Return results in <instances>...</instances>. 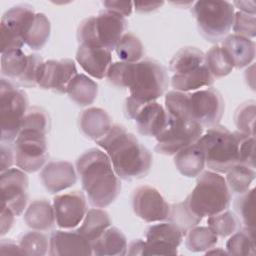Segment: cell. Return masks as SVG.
<instances>
[{
	"label": "cell",
	"instance_id": "cell-1",
	"mask_svg": "<svg viewBox=\"0 0 256 256\" xmlns=\"http://www.w3.org/2000/svg\"><path fill=\"white\" fill-rule=\"evenodd\" d=\"M106 78L115 87L128 88L130 97L141 103L155 101L169 86L166 68L153 59L114 62L110 65Z\"/></svg>",
	"mask_w": 256,
	"mask_h": 256
},
{
	"label": "cell",
	"instance_id": "cell-2",
	"mask_svg": "<svg viewBox=\"0 0 256 256\" xmlns=\"http://www.w3.org/2000/svg\"><path fill=\"white\" fill-rule=\"evenodd\" d=\"M106 151L113 169L123 180L145 177L152 166L150 151L125 127L115 124L100 139L95 141Z\"/></svg>",
	"mask_w": 256,
	"mask_h": 256
},
{
	"label": "cell",
	"instance_id": "cell-3",
	"mask_svg": "<svg viewBox=\"0 0 256 256\" xmlns=\"http://www.w3.org/2000/svg\"><path fill=\"white\" fill-rule=\"evenodd\" d=\"M76 170L92 206L104 208L116 200L121 182L106 153L98 148L85 151L76 161Z\"/></svg>",
	"mask_w": 256,
	"mask_h": 256
},
{
	"label": "cell",
	"instance_id": "cell-4",
	"mask_svg": "<svg viewBox=\"0 0 256 256\" xmlns=\"http://www.w3.org/2000/svg\"><path fill=\"white\" fill-rule=\"evenodd\" d=\"M185 202L197 216L209 217L229 208L231 192L220 173L211 170L202 171L197 176L196 185Z\"/></svg>",
	"mask_w": 256,
	"mask_h": 256
},
{
	"label": "cell",
	"instance_id": "cell-5",
	"mask_svg": "<svg viewBox=\"0 0 256 256\" xmlns=\"http://www.w3.org/2000/svg\"><path fill=\"white\" fill-rule=\"evenodd\" d=\"M205 156V165L214 172L226 173L239 163V143L236 131L222 125L208 128L196 141Z\"/></svg>",
	"mask_w": 256,
	"mask_h": 256
},
{
	"label": "cell",
	"instance_id": "cell-6",
	"mask_svg": "<svg viewBox=\"0 0 256 256\" xmlns=\"http://www.w3.org/2000/svg\"><path fill=\"white\" fill-rule=\"evenodd\" d=\"M192 13L201 36L211 43H218L231 31L235 10L228 1H197Z\"/></svg>",
	"mask_w": 256,
	"mask_h": 256
},
{
	"label": "cell",
	"instance_id": "cell-7",
	"mask_svg": "<svg viewBox=\"0 0 256 256\" xmlns=\"http://www.w3.org/2000/svg\"><path fill=\"white\" fill-rule=\"evenodd\" d=\"M126 27L125 17L104 10L97 16H90L80 23L77 40L79 44H96L112 51L123 36Z\"/></svg>",
	"mask_w": 256,
	"mask_h": 256
},
{
	"label": "cell",
	"instance_id": "cell-8",
	"mask_svg": "<svg viewBox=\"0 0 256 256\" xmlns=\"http://www.w3.org/2000/svg\"><path fill=\"white\" fill-rule=\"evenodd\" d=\"M27 94L4 77L0 80L1 142H14L28 111Z\"/></svg>",
	"mask_w": 256,
	"mask_h": 256
},
{
	"label": "cell",
	"instance_id": "cell-9",
	"mask_svg": "<svg viewBox=\"0 0 256 256\" xmlns=\"http://www.w3.org/2000/svg\"><path fill=\"white\" fill-rule=\"evenodd\" d=\"M47 133L32 128H21L13 142L16 166L27 173L43 167L47 158Z\"/></svg>",
	"mask_w": 256,
	"mask_h": 256
},
{
	"label": "cell",
	"instance_id": "cell-10",
	"mask_svg": "<svg viewBox=\"0 0 256 256\" xmlns=\"http://www.w3.org/2000/svg\"><path fill=\"white\" fill-rule=\"evenodd\" d=\"M202 134L203 127L197 122L167 115L164 128L155 137V151L163 155H174L182 148L195 143Z\"/></svg>",
	"mask_w": 256,
	"mask_h": 256
},
{
	"label": "cell",
	"instance_id": "cell-11",
	"mask_svg": "<svg viewBox=\"0 0 256 256\" xmlns=\"http://www.w3.org/2000/svg\"><path fill=\"white\" fill-rule=\"evenodd\" d=\"M35 15L33 7L27 4L13 6L3 14L0 22L1 54L22 48Z\"/></svg>",
	"mask_w": 256,
	"mask_h": 256
},
{
	"label": "cell",
	"instance_id": "cell-12",
	"mask_svg": "<svg viewBox=\"0 0 256 256\" xmlns=\"http://www.w3.org/2000/svg\"><path fill=\"white\" fill-rule=\"evenodd\" d=\"M225 110V102L221 93L213 87L187 92V112L191 120L203 128L218 125Z\"/></svg>",
	"mask_w": 256,
	"mask_h": 256
},
{
	"label": "cell",
	"instance_id": "cell-13",
	"mask_svg": "<svg viewBox=\"0 0 256 256\" xmlns=\"http://www.w3.org/2000/svg\"><path fill=\"white\" fill-rule=\"evenodd\" d=\"M125 116L135 120L138 132L147 137H156L167 122L166 110L158 102L141 103L130 96L125 101Z\"/></svg>",
	"mask_w": 256,
	"mask_h": 256
},
{
	"label": "cell",
	"instance_id": "cell-14",
	"mask_svg": "<svg viewBox=\"0 0 256 256\" xmlns=\"http://www.w3.org/2000/svg\"><path fill=\"white\" fill-rule=\"evenodd\" d=\"M184 234L173 223L165 222L147 228L142 255H176Z\"/></svg>",
	"mask_w": 256,
	"mask_h": 256
},
{
	"label": "cell",
	"instance_id": "cell-15",
	"mask_svg": "<svg viewBox=\"0 0 256 256\" xmlns=\"http://www.w3.org/2000/svg\"><path fill=\"white\" fill-rule=\"evenodd\" d=\"M133 211L142 220L152 223L167 220L170 205L155 188L143 185L136 188L132 195Z\"/></svg>",
	"mask_w": 256,
	"mask_h": 256
},
{
	"label": "cell",
	"instance_id": "cell-16",
	"mask_svg": "<svg viewBox=\"0 0 256 256\" xmlns=\"http://www.w3.org/2000/svg\"><path fill=\"white\" fill-rule=\"evenodd\" d=\"M28 176L18 168L1 172L0 186L2 204L8 206L16 216H20L28 202Z\"/></svg>",
	"mask_w": 256,
	"mask_h": 256
},
{
	"label": "cell",
	"instance_id": "cell-17",
	"mask_svg": "<svg viewBox=\"0 0 256 256\" xmlns=\"http://www.w3.org/2000/svg\"><path fill=\"white\" fill-rule=\"evenodd\" d=\"M53 208L56 223L60 228H74L87 213L86 197L77 190L56 195L53 199Z\"/></svg>",
	"mask_w": 256,
	"mask_h": 256
},
{
	"label": "cell",
	"instance_id": "cell-18",
	"mask_svg": "<svg viewBox=\"0 0 256 256\" xmlns=\"http://www.w3.org/2000/svg\"><path fill=\"white\" fill-rule=\"evenodd\" d=\"M77 74L72 59L48 60L42 66L38 86L57 93H66L69 83Z\"/></svg>",
	"mask_w": 256,
	"mask_h": 256
},
{
	"label": "cell",
	"instance_id": "cell-19",
	"mask_svg": "<svg viewBox=\"0 0 256 256\" xmlns=\"http://www.w3.org/2000/svg\"><path fill=\"white\" fill-rule=\"evenodd\" d=\"M76 60L82 69L90 76L103 79L112 64L111 51L96 44H79Z\"/></svg>",
	"mask_w": 256,
	"mask_h": 256
},
{
	"label": "cell",
	"instance_id": "cell-20",
	"mask_svg": "<svg viewBox=\"0 0 256 256\" xmlns=\"http://www.w3.org/2000/svg\"><path fill=\"white\" fill-rule=\"evenodd\" d=\"M49 255H93L91 242L75 231H54L49 239Z\"/></svg>",
	"mask_w": 256,
	"mask_h": 256
},
{
	"label": "cell",
	"instance_id": "cell-21",
	"mask_svg": "<svg viewBox=\"0 0 256 256\" xmlns=\"http://www.w3.org/2000/svg\"><path fill=\"white\" fill-rule=\"evenodd\" d=\"M40 179L45 189L50 194H55L72 187L77 181V176L70 162L51 161L42 168Z\"/></svg>",
	"mask_w": 256,
	"mask_h": 256
},
{
	"label": "cell",
	"instance_id": "cell-22",
	"mask_svg": "<svg viewBox=\"0 0 256 256\" xmlns=\"http://www.w3.org/2000/svg\"><path fill=\"white\" fill-rule=\"evenodd\" d=\"M111 127V117L99 107L87 108L79 117L80 131L85 137L94 141L103 137Z\"/></svg>",
	"mask_w": 256,
	"mask_h": 256
},
{
	"label": "cell",
	"instance_id": "cell-23",
	"mask_svg": "<svg viewBox=\"0 0 256 256\" xmlns=\"http://www.w3.org/2000/svg\"><path fill=\"white\" fill-rule=\"evenodd\" d=\"M221 47L227 52L236 68L248 66L255 58V43L249 38L236 34L227 35L222 40Z\"/></svg>",
	"mask_w": 256,
	"mask_h": 256
},
{
	"label": "cell",
	"instance_id": "cell-24",
	"mask_svg": "<svg viewBox=\"0 0 256 256\" xmlns=\"http://www.w3.org/2000/svg\"><path fill=\"white\" fill-rule=\"evenodd\" d=\"M177 170L188 178L197 177L205 168V156L200 145L195 142L174 154Z\"/></svg>",
	"mask_w": 256,
	"mask_h": 256
},
{
	"label": "cell",
	"instance_id": "cell-25",
	"mask_svg": "<svg viewBox=\"0 0 256 256\" xmlns=\"http://www.w3.org/2000/svg\"><path fill=\"white\" fill-rule=\"evenodd\" d=\"M93 255L123 256L127 254L128 245L125 235L116 227L107 228L102 235L91 243Z\"/></svg>",
	"mask_w": 256,
	"mask_h": 256
},
{
	"label": "cell",
	"instance_id": "cell-26",
	"mask_svg": "<svg viewBox=\"0 0 256 256\" xmlns=\"http://www.w3.org/2000/svg\"><path fill=\"white\" fill-rule=\"evenodd\" d=\"M55 220L53 205L45 199L32 201L24 213L26 225L37 231H47L51 229Z\"/></svg>",
	"mask_w": 256,
	"mask_h": 256
},
{
	"label": "cell",
	"instance_id": "cell-27",
	"mask_svg": "<svg viewBox=\"0 0 256 256\" xmlns=\"http://www.w3.org/2000/svg\"><path fill=\"white\" fill-rule=\"evenodd\" d=\"M214 80L215 78L209 71L207 64H204L198 69L185 74H173L170 81L171 86L176 91L189 92L202 87H210Z\"/></svg>",
	"mask_w": 256,
	"mask_h": 256
},
{
	"label": "cell",
	"instance_id": "cell-28",
	"mask_svg": "<svg viewBox=\"0 0 256 256\" xmlns=\"http://www.w3.org/2000/svg\"><path fill=\"white\" fill-rule=\"evenodd\" d=\"M206 64L205 54L196 47L181 48L169 62V70L173 74H185Z\"/></svg>",
	"mask_w": 256,
	"mask_h": 256
},
{
	"label": "cell",
	"instance_id": "cell-29",
	"mask_svg": "<svg viewBox=\"0 0 256 256\" xmlns=\"http://www.w3.org/2000/svg\"><path fill=\"white\" fill-rule=\"evenodd\" d=\"M66 93L79 106L92 104L98 94V84L84 74H77L69 83Z\"/></svg>",
	"mask_w": 256,
	"mask_h": 256
},
{
	"label": "cell",
	"instance_id": "cell-30",
	"mask_svg": "<svg viewBox=\"0 0 256 256\" xmlns=\"http://www.w3.org/2000/svg\"><path fill=\"white\" fill-rule=\"evenodd\" d=\"M110 226L111 219L109 214L102 209L92 208L87 211L83 222L77 231L92 243Z\"/></svg>",
	"mask_w": 256,
	"mask_h": 256
},
{
	"label": "cell",
	"instance_id": "cell-31",
	"mask_svg": "<svg viewBox=\"0 0 256 256\" xmlns=\"http://www.w3.org/2000/svg\"><path fill=\"white\" fill-rule=\"evenodd\" d=\"M226 242L228 255L235 256H254L255 250V231L242 228L235 231Z\"/></svg>",
	"mask_w": 256,
	"mask_h": 256
},
{
	"label": "cell",
	"instance_id": "cell-32",
	"mask_svg": "<svg viewBox=\"0 0 256 256\" xmlns=\"http://www.w3.org/2000/svg\"><path fill=\"white\" fill-rule=\"evenodd\" d=\"M185 245L191 252H205L214 247L218 242V236L209 227L195 226L186 234Z\"/></svg>",
	"mask_w": 256,
	"mask_h": 256
},
{
	"label": "cell",
	"instance_id": "cell-33",
	"mask_svg": "<svg viewBox=\"0 0 256 256\" xmlns=\"http://www.w3.org/2000/svg\"><path fill=\"white\" fill-rule=\"evenodd\" d=\"M226 173L225 180L230 192L238 195L249 190L256 176L255 169L239 163L234 165Z\"/></svg>",
	"mask_w": 256,
	"mask_h": 256
},
{
	"label": "cell",
	"instance_id": "cell-34",
	"mask_svg": "<svg viewBox=\"0 0 256 256\" xmlns=\"http://www.w3.org/2000/svg\"><path fill=\"white\" fill-rule=\"evenodd\" d=\"M28 63V55L21 49L1 54V74L9 80L18 81Z\"/></svg>",
	"mask_w": 256,
	"mask_h": 256
},
{
	"label": "cell",
	"instance_id": "cell-35",
	"mask_svg": "<svg viewBox=\"0 0 256 256\" xmlns=\"http://www.w3.org/2000/svg\"><path fill=\"white\" fill-rule=\"evenodd\" d=\"M50 33L51 24L47 16L44 13H36L34 21L26 34L25 44L32 50H39L47 43Z\"/></svg>",
	"mask_w": 256,
	"mask_h": 256
},
{
	"label": "cell",
	"instance_id": "cell-36",
	"mask_svg": "<svg viewBox=\"0 0 256 256\" xmlns=\"http://www.w3.org/2000/svg\"><path fill=\"white\" fill-rule=\"evenodd\" d=\"M205 60L209 71L214 78H222L230 74L234 68V64L221 46H213L205 54Z\"/></svg>",
	"mask_w": 256,
	"mask_h": 256
},
{
	"label": "cell",
	"instance_id": "cell-37",
	"mask_svg": "<svg viewBox=\"0 0 256 256\" xmlns=\"http://www.w3.org/2000/svg\"><path fill=\"white\" fill-rule=\"evenodd\" d=\"M115 51L121 61L138 62L144 55V46L137 36L126 32L118 41Z\"/></svg>",
	"mask_w": 256,
	"mask_h": 256
},
{
	"label": "cell",
	"instance_id": "cell-38",
	"mask_svg": "<svg viewBox=\"0 0 256 256\" xmlns=\"http://www.w3.org/2000/svg\"><path fill=\"white\" fill-rule=\"evenodd\" d=\"M167 220L175 224L185 235L191 228L197 226L202 218L194 214L187 206L185 200L170 205V211Z\"/></svg>",
	"mask_w": 256,
	"mask_h": 256
},
{
	"label": "cell",
	"instance_id": "cell-39",
	"mask_svg": "<svg viewBox=\"0 0 256 256\" xmlns=\"http://www.w3.org/2000/svg\"><path fill=\"white\" fill-rule=\"evenodd\" d=\"M207 224L217 236L225 238L238 230L240 220L233 212L227 209L218 214L209 216L207 219Z\"/></svg>",
	"mask_w": 256,
	"mask_h": 256
},
{
	"label": "cell",
	"instance_id": "cell-40",
	"mask_svg": "<svg viewBox=\"0 0 256 256\" xmlns=\"http://www.w3.org/2000/svg\"><path fill=\"white\" fill-rule=\"evenodd\" d=\"M254 192L255 188L239 194L235 200V210L244 228L255 231L254 222Z\"/></svg>",
	"mask_w": 256,
	"mask_h": 256
},
{
	"label": "cell",
	"instance_id": "cell-41",
	"mask_svg": "<svg viewBox=\"0 0 256 256\" xmlns=\"http://www.w3.org/2000/svg\"><path fill=\"white\" fill-rule=\"evenodd\" d=\"M24 255L43 256L49 248V241L45 234L40 231H30L25 233L19 242Z\"/></svg>",
	"mask_w": 256,
	"mask_h": 256
},
{
	"label": "cell",
	"instance_id": "cell-42",
	"mask_svg": "<svg viewBox=\"0 0 256 256\" xmlns=\"http://www.w3.org/2000/svg\"><path fill=\"white\" fill-rule=\"evenodd\" d=\"M255 101L249 100L237 107L234 113V123L238 131L255 135L254 124H255Z\"/></svg>",
	"mask_w": 256,
	"mask_h": 256
},
{
	"label": "cell",
	"instance_id": "cell-43",
	"mask_svg": "<svg viewBox=\"0 0 256 256\" xmlns=\"http://www.w3.org/2000/svg\"><path fill=\"white\" fill-rule=\"evenodd\" d=\"M44 64V61L40 55L32 53L28 55L27 67L23 75L17 81L19 86L22 87H35L38 86V80L40 77L41 69Z\"/></svg>",
	"mask_w": 256,
	"mask_h": 256
},
{
	"label": "cell",
	"instance_id": "cell-44",
	"mask_svg": "<svg viewBox=\"0 0 256 256\" xmlns=\"http://www.w3.org/2000/svg\"><path fill=\"white\" fill-rule=\"evenodd\" d=\"M239 143V164L255 169V135L236 131Z\"/></svg>",
	"mask_w": 256,
	"mask_h": 256
},
{
	"label": "cell",
	"instance_id": "cell-45",
	"mask_svg": "<svg viewBox=\"0 0 256 256\" xmlns=\"http://www.w3.org/2000/svg\"><path fill=\"white\" fill-rule=\"evenodd\" d=\"M236 35L245 38H254L256 36V17L254 14H248L241 11L235 12L232 26Z\"/></svg>",
	"mask_w": 256,
	"mask_h": 256
},
{
	"label": "cell",
	"instance_id": "cell-46",
	"mask_svg": "<svg viewBox=\"0 0 256 256\" xmlns=\"http://www.w3.org/2000/svg\"><path fill=\"white\" fill-rule=\"evenodd\" d=\"M15 163L14 144L12 142H1L0 147V171L4 172Z\"/></svg>",
	"mask_w": 256,
	"mask_h": 256
},
{
	"label": "cell",
	"instance_id": "cell-47",
	"mask_svg": "<svg viewBox=\"0 0 256 256\" xmlns=\"http://www.w3.org/2000/svg\"><path fill=\"white\" fill-rule=\"evenodd\" d=\"M103 5L106 10L119 14L123 17L130 16L133 10V2L130 1H103Z\"/></svg>",
	"mask_w": 256,
	"mask_h": 256
},
{
	"label": "cell",
	"instance_id": "cell-48",
	"mask_svg": "<svg viewBox=\"0 0 256 256\" xmlns=\"http://www.w3.org/2000/svg\"><path fill=\"white\" fill-rule=\"evenodd\" d=\"M14 212L5 204H2L1 209V218H0V224H1V236H4L13 226L14 219H15Z\"/></svg>",
	"mask_w": 256,
	"mask_h": 256
},
{
	"label": "cell",
	"instance_id": "cell-49",
	"mask_svg": "<svg viewBox=\"0 0 256 256\" xmlns=\"http://www.w3.org/2000/svg\"><path fill=\"white\" fill-rule=\"evenodd\" d=\"M0 253L2 255H24L20 245L6 239L0 243Z\"/></svg>",
	"mask_w": 256,
	"mask_h": 256
},
{
	"label": "cell",
	"instance_id": "cell-50",
	"mask_svg": "<svg viewBox=\"0 0 256 256\" xmlns=\"http://www.w3.org/2000/svg\"><path fill=\"white\" fill-rule=\"evenodd\" d=\"M164 2H133L135 10L139 13H148L157 10Z\"/></svg>",
	"mask_w": 256,
	"mask_h": 256
},
{
	"label": "cell",
	"instance_id": "cell-51",
	"mask_svg": "<svg viewBox=\"0 0 256 256\" xmlns=\"http://www.w3.org/2000/svg\"><path fill=\"white\" fill-rule=\"evenodd\" d=\"M232 5L237 7L239 9V11H241V12L255 15V2L254 1H234L232 3Z\"/></svg>",
	"mask_w": 256,
	"mask_h": 256
},
{
	"label": "cell",
	"instance_id": "cell-52",
	"mask_svg": "<svg viewBox=\"0 0 256 256\" xmlns=\"http://www.w3.org/2000/svg\"><path fill=\"white\" fill-rule=\"evenodd\" d=\"M143 246H144V241L141 239L134 240L130 243L129 249L127 250L128 255H142L143 254Z\"/></svg>",
	"mask_w": 256,
	"mask_h": 256
},
{
	"label": "cell",
	"instance_id": "cell-53",
	"mask_svg": "<svg viewBox=\"0 0 256 256\" xmlns=\"http://www.w3.org/2000/svg\"><path fill=\"white\" fill-rule=\"evenodd\" d=\"M205 254L206 255H211V254H213V255H215V254L216 255H228V252L221 247H217V248L212 247V248L208 249L207 251H205Z\"/></svg>",
	"mask_w": 256,
	"mask_h": 256
}]
</instances>
